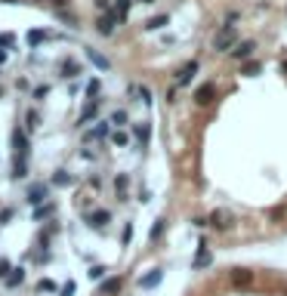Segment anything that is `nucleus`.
Returning a JSON list of instances; mask_svg holds the SVG:
<instances>
[{
	"instance_id": "dca6fc26",
	"label": "nucleus",
	"mask_w": 287,
	"mask_h": 296,
	"mask_svg": "<svg viewBox=\"0 0 287 296\" xmlns=\"http://www.w3.org/2000/svg\"><path fill=\"white\" fill-rule=\"evenodd\" d=\"M127 173H118V176H114V191H118V198L121 201H127Z\"/></svg>"
},
{
	"instance_id": "b1692460",
	"label": "nucleus",
	"mask_w": 287,
	"mask_h": 296,
	"mask_svg": "<svg viewBox=\"0 0 287 296\" xmlns=\"http://www.w3.org/2000/svg\"><path fill=\"white\" fill-rule=\"evenodd\" d=\"M28 173V161H22V157H16V164H13V179H22Z\"/></svg>"
},
{
	"instance_id": "f8f14e48",
	"label": "nucleus",
	"mask_w": 287,
	"mask_h": 296,
	"mask_svg": "<svg viewBox=\"0 0 287 296\" xmlns=\"http://www.w3.org/2000/svg\"><path fill=\"white\" fill-rule=\"evenodd\" d=\"M105 136H111V120H99V127H93L84 139L87 142H93V139H105Z\"/></svg>"
},
{
	"instance_id": "423d86ee",
	"label": "nucleus",
	"mask_w": 287,
	"mask_h": 296,
	"mask_svg": "<svg viewBox=\"0 0 287 296\" xmlns=\"http://www.w3.org/2000/svg\"><path fill=\"white\" fill-rule=\"evenodd\" d=\"M210 263H213V253L207 250V241H201V244H198V253H194V259H191V268L201 271V268H207Z\"/></svg>"
},
{
	"instance_id": "a19ab883",
	"label": "nucleus",
	"mask_w": 287,
	"mask_h": 296,
	"mask_svg": "<svg viewBox=\"0 0 287 296\" xmlns=\"http://www.w3.org/2000/svg\"><path fill=\"white\" fill-rule=\"evenodd\" d=\"M59 293H62V296H71V293H74V281H68V284H65V287H62Z\"/></svg>"
},
{
	"instance_id": "2f4dec72",
	"label": "nucleus",
	"mask_w": 287,
	"mask_h": 296,
	"mask_svg": "<svg viewBox=\"0 0 287 296\" xmlns=\"http://www.w3.org/2000/svg\"><path fill=\"white\" fill-rule=\"evenodd\" d=\"M40 127V115L37 111H28V130H37Z\"/></svg>"
},
{
	"instance_id": "79ce46f5",
	"label": "nucleus",
	"mask_w": 287,
	"mask_h": 296,
	"mask_svg": "<svg viewBox=\"0 0 287 296\" xmlns=\"http://www.w3.org/2000/svg\"><path fill=\"white\" fill-rule=\"evenodd\" d=\"M13 43V34H0V47H9Z\"/></svg>"
},
{
	"instance_id": "c85d7f7f",
	"label": "nucleus",
	"mask_w": 287,
	"mask_h": 296,
	"mask_svg": "<svg viewBox=\"0 0 287 296\" xmlns=\"http://www.w3.org/2000/svg\"><path fill=\"white\" fill-rule=\"evenodd\" d=\"M77 74H80V68H77L74 62H65V65H62V77H77Z\"/></svg>"
},
{
	"instance_id": "cd10ccee",
	"label": "nucleus",
	"mask_w": 287,
	"mask_h": 296,
	"mask_svg": "<svg viewBox=\"0 0 287 296\" xmlns=\"http://www.w3.org/2000/svg\"><path fill=\"white\" fill-rule=\"evenodd\" d=\"M105 271H108L105 266H93V268L87 271V275H90V281H102V278H105Z\"/></svg>"
},
{
	"instance_id": "4468645a",
	"label": "nucleus",
	"mask_w": 287,
	"mask_h": 296,
	"mask_svg": "<svg viewBox=\"0 0 287 296\" xmlns=\"http://www.w3.org/2000/svg\"><path fill=\"white\" fill-rule=\"evenodd\" d=\"M87 59L93 62V65L99 68V71H108V68H111V62H108V59H105V56H102V53H96L93 47H87Z\"/></svg>"
},
{
	"instance_id": "0eeeda50",
	"label": "nucleus",
	"mask_w": 287,
	"mask_h": 296,
	"mask_svg": "<svg viewBox=\"0 0 287 296\" xmlns=\"http://www.w3.org/2000/svg\"><path fill=\"white\" fill-rule=\"evenodd\" d=\"M118 13H105V16H99V22H96V31L102 34V37H111L114 34V25H118Z\"/></svg>"
},
{
	"instance_id": "c9c22d12",
	"label": "nucleus",
	"mask_w": 287,
	"mask_h": 296,
	"mask_svg": "<svg viewBox=\"0 0 287 296\" xmlns=\"http://www.w3.org/2000/svg\"><path fill=\"white\" fill-rule=\"evenodd\" d=\"M9 271H13V268H9V259H0V278H6Z\"/></svg>"
},
{
	"instance_id": "49530a36",
	"label": "nucleus",
	"mask_w": 287,
	"mask_h": 296,
	"mask_svg": "<svg viewBox=\"0 0 287 296\" xmlns=\"http://www.w3.org/2000/svg\"><path fill=\"white\" fill-rule=\"evenodd\" d=\"M139 3H155V0H139Z\"/></svg>"
},
{
	"instance_id": "4be33fe9",
	"label": "nucleus",
	"mask_w": 287,
	"mask_h": 296,
	"mask_svg": "<svg viewBox=\"0 0 287 296\" xmlns=\"http://www.w3.org/2000/svg\"><path fill=\"white\" fill-rule=\"evenodd\" d=\"M22 281H25V271H22V268H13V275H6V287H19Z\"/></svg>"
},
{
	"instance_id": "58836bf2",
	"label": "nucleus",
	"mask_w": 287,
	"mask_h": 296,
	"mask_svg": "<svg viewBox=\"0 0 287 296\" xmlns=\"http://www.w3.org/2000/svg\"><path fill=\"white\" fill-rule=\"evenodd\" d=\"M238 16H241L238 9H232V13H225V25H232V22H238Z\"/></svg>"
},
{
	"instance_id": "aec40b11",
	"label": "nucleus",
	"mask_w": 287,
	"mask_h": 296,
	"mask_svg": "<svg viewBox=\"0 0 287 296\" xmlns=\"http://www.w3.org/2000/svg\"><path fill=\"white\" fill-rule=\"evenodd\" d=\"M164 229H167V222H164V219H155V225H152V232H148V241H158V237L164 235Z\"/></svg>"
},
{
	"instance_id": "5701e85b",
	"label": "nucleus",
	"mask_w": 287,
	"mask_h": 296,
	"mask_svg": "<svg viewBox=\"0 0 287 296\" xmlns=\"http://www.w3.org/2000/svg\"><path fill=\"white\" fill-rule=\"evenodd\" d=\"M127 120H130V115H127L124 108H118V111L111 115V123H114V127H127Z\"/></svg>"
},
{
	"instance_id": "f3484780",
	"label": "nucleus",
	"mask_w": 287,
	"mask_h": 296,
	"mask_svg": "<svg viewBox=\"0 0 287 296\" xmlns=\"http://www.w3.org/2000/svg\"><path fill=\"white\" fill-rule=\"evenodd\" d=\"M71 182H74V176L68 173V170H56V173H53V185L65 188V185H71Z\"/></svg>"
},
{
	"instance_id": "c756f323",
	"label": "nucleus",
	"mask_w": 287,
	"mask_h": 296,
	"mask_svg": "<svg viewBox=\"0 0 287 296\" xmlns=\"http://www.w3.org/2000/svg\"><path fill=\"white\" fill-rule=\"evenodd\" d=\"M31 96L37 99V102H43V99L50 96V87H47V84H43V87H34V93H31Z\"/></svg>"
},
{
	"instance_id": "bb28decb",
	"label": "nucleus",
	"mask_w": 287,
	"mask_h": 296,
	"mask_svg": "<svg viewBox=\"0 0 287 296\" xmlns=\"http://www.w3.org/2000/svg\"><path fill=\"white\" fill-rule=\"evenodd\" d=\"M43 40H47V34H43V31H28V43H31V47H40Z\"/></svg>"
},
{
	"instance_id": "f257e3e1",
	"label": "nucleus",
	"mask_w": 287,
	"mask_h": 296,
	"mask_svg": "<svg viewBox=\"0 0 287 296\" xmlns=\"http://www.w3.org/2000/svg\"><path fill=\"white\" fill-rule=\"evenodd\" d=\"M238 31L235 25H223L220 31H216V37H213V53H232L238 47Z\"/></svg>"
},
{
	"instance_id": "c03bdc74",
	"label": "nucleus",
	"mask_w": 287,
	"mask_h": 296,
	"mask_svg": "<svg viewBox=\"0 0 287 296\" xmlns=\"http://www.w3.org/2000/svg\"><path fill=\"white\" fill-rule=\"evenodd\" d=\"M6 62V50H0V65H3Z\"/></svg>"
},
{
	"instance_id": "de8ad7c7",
	"label": "nucleus",
	"mask_w": 287,
	"mask_h": 296,
	"mask_svg": "<svg viewBox=\"0 0 287 296\" xmlns=\"http://www.w3.org/2000/svg\"><path fill=\"white\" fill-rule=\"evenodd\" d=\"M0 99H3V87H0Z\"/></svg>"
},
{
	"instance_id": "a211bd4d",
	"label": "nucleus",
	"mask_w": 287,
	"mask_h": 296,
	"mask_svg": "<svg viewBox=\"0 0 287 296\" xmlns=\"http://www.w3.org/2000/svg\"><path fill=\"white\" fill-rule=\"evenodd\" d=\"M133 133H136V139H139V145H148V136H152V127H148V123H136V127H133Z\"/></svg>"
},
{
	"instance_id": "412c9836",
	"label": "nucleus",
	"mask_w": 287,
	"mask_h": 296,
	"mask_svg": "<svg viewBox=\"0 0 287 296\" xmlns=\"http://www.w3.org/2000/svg\"><path fill=\"white\" fill-rule=\"evenodd\" d=\"M167 22H170V16H155V19L145 22V28H148V31H158V28H164Z\"/></svg>"
},
{
	"instance_id": "7ed1b4c3",
	"label": "nucleus",
	"mask_w": 287,
	"mask_h": 296,
	"mask_svg": "<svg viewBox=\"0 0 287 296\" xmlns=\"http://www.w3.org/2000/svg\"><path fill=\"white\" fill-rule=\"evenodd\" d=\"M210 225H213V229H220V232H225V229H232V225H235V216L228 213L225 207H220V210L210 213Z\"/></svg>"
},
{
	"instance_id": "f03ea898",
	"label": "nucleus",
	"mask_w": 287,
	"mask_h": 296,
	"mask_svg": "<svg viewBox=\"0 0 287 296\" xmlns=\"http://www.w3.org/2000/svg\"><path fill=\"white\" fill-rule=\"evenodd\" d=\"M198 71H201V62H198V59H189L186 65L179 68V74H176V84H179V87H189V84L194 81V74H198Z\"/></svg>"
},
{
	"instance_id": "39448f33",
	"label": "nucleus",
	"mask_w": 287,
	"mask_h": 296,
	"mask_svg": "<svg viewBox=\"0 0 287 296\" xmlns=\"http://www.w3.org/2000/svg\"><path fill=\"white\" fill-rule=\"evenodd\" d=\"M25 198H28V204H34V207H37V204H43V201L50 198V185H47V182H34Z\"/></svg>"
},
{
	"instance_id": "9d476101",
	"label": "nucleus",
	"mask_w": 287,
	"mask_h": 296,
	"mask_svg": "<svg viewBox=\"0 0 287 296\" xmlns=\"http://www.w3.org/2000/svg\"><path fill=\"white\" fill-rule=\"evenodd\" d=\"M108 222H111V213L108 210H96V213L87 216V225H90V229H105Z\"/></svg>"
},
{
	"instance_id": "ea45409f",
	"label": "nucleus",
	"mask_w": 287,
	"mask_h": 296,
	"mask_svg": "<svg viewBox=\"0 0 287 296\" xmlns=\"http://www.w3.org/2000/svg\"><path fill=\"white\" fill-rule=\"evenodd\" d=\"M284 213H287V207H284V204H281V207H275V210H272V219H281Z\"/></svg>"
},
{
	"instance_id": "6ab92c4d",
	"label": "nucleus",
	"mask_w": 287,
	"mask_h": 296,
	"mask_svg": "<svg viewBox=\"0 0 287 296\" xmlns=\"http://www.w3.org/2000/svg\"><path fill=\"white\" fill-rule=\"evenodd\" d=\"M259 71H262L259 62H244V65H241V74H244V77H256Z\"/></svg>"
},
{
	"instance_id": "a18cd8bd",
	"label": "nucleus",
	"mask_w": 287,
	"mask_h": 296,
	"mask_svg": "<svg viewBox=\"0 0 287 296\" xmlns=\"http://www.w3.org/2000/svg\"><path fill=\"white\" fill-rule=\"evenodd\" d=\"M281 68H284V74H287V59H284V65H281Z\"/></svg>"
},
{
	"instance_id": "6e6552de",
	"label": "nucleus",
	"mask_w": 287,
	"mask_h": 296,
	"mask_svg": "<svg viewBox=\"0 0 287 296\" xmlns=\"http://www.w3.org/2000/svg\"><path fill=\"white\" fill-rule=\"evenodd\" d=\"M13 148H16V157H22V161H28V136L25 130H13Z\"/></svg>"
},
{
	"instance_id": "ddd939ff",
	"label": "nucleus",
	"mask_w": 287,
	"mask_h": 296,
	"mask_svg": "<svg viewBox=\"0 0 287 296\" xmlns=\"http://www.w3.org/2000/svg\"><path fill=\"white\" fill-rule=\"evenodd\" d=\"M160 281H164V271H160V268H152L145 278H139V287H142V290H152V287H158Z\"/></svg>"
},
{
	"instance_id": "37998d69",
	"label": "nucleus",
	"mask_w": 287,
	"mask_h": 296,
	"mask_svg": "<svg viewBox=\"0 0 287 296\" xmlns=\"http://www.w3.org/2000/svg\"><path fill=\"white\" fill-rule=\"evenodd\" d=\"M136 93H139V96H142V102H152V93H148V89H145V87H139V89H136Z\"/></svg>"
},
{
	"instance_id": "1a4fd4ad",
	"label": "nucleus",
	"mask_w": 287,
	"mask_h": 296,
	"mask_svg": "<svg viewBox=\"0 0 287 296\" xmlns=\"http://www.w3.org/2000/svg\"><path fill=\"white\" fill-rule=\"evenodd\" d=\"M254 50H256V40H241L238 47L232 50V59H238V62H247L250 56H254Z\"/></svg>"
},
{
	"instance_id": "20e7f679",
	"label": "nucleus",
	"mask_w": 287,
	"mask_h": 296,
	"mask_svg": "<svg viewBox=\"0 0 287 296\" xmlns=\"http://www.w3.org/2000/svg\"><path fill=\"white\" fill-rule=\"evenodd\" d=\"M194 102H198V105H210V102H216V84L213 81L201 84L198 89H194Z\"/></svg>"
},
{
	"instance_id": "a878e982",
	"label": "nucleus",
	"mask_w": 287,
	"mask_h": 296,
	"mask_svg": "<svg viewBox=\"0 0 287 296\" xmlns=\"http://www.w3.org/2000/svg\"><path fill=\"white\" fill-rule=\"evenodd\" d=\"M118 290H121V278H108L102 284V293H118Z\"/></svg>"
},
{
	"instance_id": "473e14b6",
	"label": "nucleus",
	"mask_w": 287,
	"mask_h": 296,
	"mask_svg": "<svg viewBox=\"0 0 287 296\" xmlns=\"http://www.w3.org/2000/svg\"><path fill=\"white\" fill-rule=\"evenodd\" d=\"M133 241V222L124 225V235H121V244H130Z\"/></svg>"
},
{
	"instance_id": "72a5a7b5",
	"label": "nucleus",
	"mask_w": 287,
	"mask_h": 296,
	"mask_svg": "<svg viewBox=\"0 0 287 296\" xmlns=\"http://www.w3.org/2000/svg\"><path fill=\"white\" fill-rule=\"evenodd\" d=\"M111 142H114V145H127V133H124V130L111 133Z\"/></svg>"
},
{
	"instance_id": "4c0bfd02",
	"label": "nucleus",
	"mask_w": 287,
	"mask_h": 296,
	"mask_svg": "<svg viewBox=\"0 0 287 296\" xmlns=\"http://www.w3.org/2000/svg\"><path fill=\"white\" fill-rule=\"evenodd\" d=\"M37 287H40V290H47V293H53V290H56V284H53V281H40Z\"/></svg>"
},
{
	"instance_id": "f704fd0d",
	"label": "nucleus",
	"mask_w": 287,
	"mask_h": 296,
	"mask_svg": "<svg viewBox=\"0 0 287 296\" xmlns=\"http://www.w3.org/2000/svg\"><path fill=\"white\" fill-rule=\"evenodd\" d=\"M130 3H133V0H118V16H121V19L127 16V9H130Z\"/></svg>"
},
{
	"instance_id": "7c9ffc66",
	"label": "nucleus",
	"mask_w": 287,
	"mask_h": 296,
	"mask_svg": "<svg viewBox=\"0 0 287 296\" xmlns=\"http://www.w3.org/2000/svg\"><path fill=\"white\" fill-rule=\"evenodd\" d=\"M99 87H102V84H99L96 77H93V81L87 84V96H90V99H96V96H99Z\"/></svg>"
},
{
	"instance_id": "e433bc0d",
	"label": "nucleus",
	"mask_w": 287,
	"mask_h": 296,
	"mask_svg": "<svg viewBox=\"0 0 287 296\" xmlns=\"http://www.w3.org/2000/svg\"><path fill=\"white\" fill-rule=\"evenodd\" d=\"M93 3H96V9H102V13H108V9H111V0H93Z\"/></svg>"
},
{
	"instance_id": "9b49d317",
	"label": "nucleus",
	"mask_w": 287,
	"mask_h": 296,
	"mask_svg": "<svg viewBox=\"0 0 287 296\" xmlns=\"http://www.w3.org/2000/svg\"><path fill=\"white\" fill-rule=\"evenodd\" d=\"M228 278H232V284H235V287H241V290H244V287H250V284H254V271H247V268H235Z\"/></svg>"
},
{
	"instance_id": "2eb2a0df",
	"label": "nucleus",
	"mask_w": 287,
	"mask_h": 296,
	"mask_svg": "<svg viewBox=\"0 0 287 296\" xmlns=\"http://www.w3.org/2000/svg\"><path fill=\"white\" fill-rule=\"evenodd\" d=\"M96 111H99V99H90V105L80 111V118H77V127H84L90 118H96Z\"/></svg>"
},
{
	"instance_id": "393cba45",
	"label": "nucleus",
	"mask_w": 287,
	"mask_h": 296,
	"mask_svg": "<svg viewBox=\"0 0 287 296\" xmlns=\"http://www.w3.org/2000/svg\"><path fill=\"white\" fill-rule=\"evenodd\" d=\"M56 213V204H47V207H37L34 210V219H47V216Z\"/></svg>"
}]
</instances>
